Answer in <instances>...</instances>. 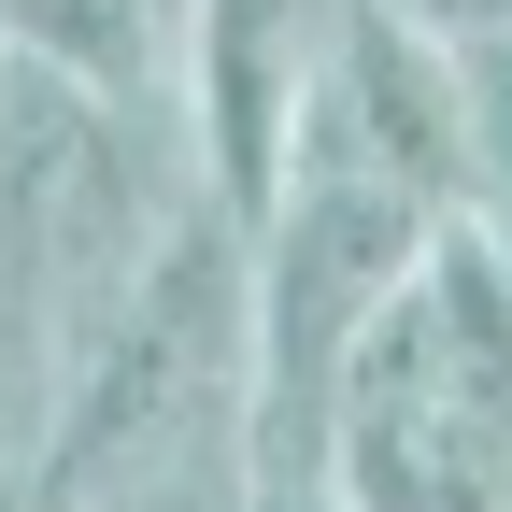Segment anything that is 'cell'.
I'll use <instances>...</instances> for the list:
<instances>
[{
    "label": "cell",
    "mask_w": 512,
    "mask_h": 512,
    "mask_svg": "<svg viewBox=\"0 0 512 512\" xmlns=\"http://www.w3.org/2000/svg\"><path fill=\"white\" fill-rule=\"evenodd\" d=\"M342 512H512V228L456 214L328 384Z\"/></svg>",
    "instance_id": "cell-1"
},
{
    "label": "cell",
    "mask_w": 512,
    "mask_h": 512,
    "mask_svg": "<svg viewBox=\"0 0 512 512\" xmlns=\"http://www.w3.org/2000/svg\"><path fill=\"white\" fill-rule=\"evenodd\" d=\"M200 185H171L143 143V100H100L72 72H0V427L29 441L43 384L72 370L114 299L143 285V256Z\"/></svg>",
    "instance_id": "cell-2"
},
{
    "label": "cell",
    "mask_w": 512,
    "mask_h": 512,
    "mask_svg": "<svg viewBox=\"0 0 512 512\" xmlns=\"http://www.w3.org/2000/svg\"><path fill=\"white\" fill-rule=\"evenodd\" d=\"M356 0H185L171 15V100H185V157H200V200L228 228H256L299 171V114L328 72Z\"/></svg>",
    "instance_id": "cell-3"
},
{
    "label": "cell",
    "mask_w": 512,
    "mask_h": 512,
    "mask_svg": "<svg viewBox=\"0 0 512 512\" xmlns=\"http://www.w3.org/2000/svg\"><path fill=\"white\" fill-rule=\"evenodd\" d=\"M299 157L399 185V200H413V214H441V228H456V214H498L470 57H441L427 29L384 15V0H356V15H342L328 72H313V114H299Z\"/></svg>",
    "instance_id": "cell-4"
},
{
    "label": "cell",
    "mask_w": 512,
    "mask_h": 512,
    "mask_svg": "<svg viewBox=\"0 0 512 512\" xmlns=\"http://www.w3.org/2000/svg\"><path fill=\"white\" fill-rule=\"evenodd\" d=\"M57 512H242V456H185V470H128V484H86Z\"/></svg>",
    "instance_id": "cell-5"
},
{
    "label": "cell",
    "mask_w": 512,
    "mask_h": 512,
    "mask_svg": "<svg viewBox=\"0 0 512 512\" xmlns=\"http://www.w3.org/2000/svg\"><path fill=\"white\" fill-rule=\"evenodd\" d=\"M399 29H427L441 57H512V0H384Z\"/></svg>",
    "instance_id": "cell-6"
},
{
    "label": "cell",
    "mask_w": 512,
    "mask_h": 512,
    "mask_svg": "<svg viewBox=\"0 0 512 512\" xmlns=\"http://www.w3.org/2000/svg\"><path fill=\"white\" fill-rule=\"evenodd\" d=\"M242 512H342L328 484H242Z\"/></svg>",
    "instance_id": "cell-7"
},
{
    "label": "cell",
    "mask_w": 512,
    "mask_h": 512,
    "mask_svg": "<svg viewBox=\"0 0 512 512\" xmlns=\"http://www.w3.org/2000/svg\"><path fill=\"white\" fill-rule=\"evenodd\" d=\"M0 512H57V484H43L29 456H0Z\"/></svg>",
    "instance_id": "cell-8"
},
{
    "label": "cell",
    "mask_w": 512,
    "mask_h": 512,
    "mask_svg": "<svg viewBox=\"0 0 512 512\" xmlns=\"http://www.w3.org/2000/svg\"><path fill=\"white\" fill-rule=\"evenodd\" d=\"M0 456H29V441H15V427H0Z\"/></svg>",
    "instance_id": "cell-9"
},
{
    "label": "cell",
    "mask_w": 512,
    "mask_h": 512,
    "mask_svg": "<svg viewBox=\"0 0 512 512\" xmlns=\"http://www.w3.org/2000/svg\"><path fill=\"white\" fill-rule=\"evenodd\" d=\"M0 72H15V57H0Z\"/></svg>",
    "instance_id": "cell-10"
}]
</instances>
